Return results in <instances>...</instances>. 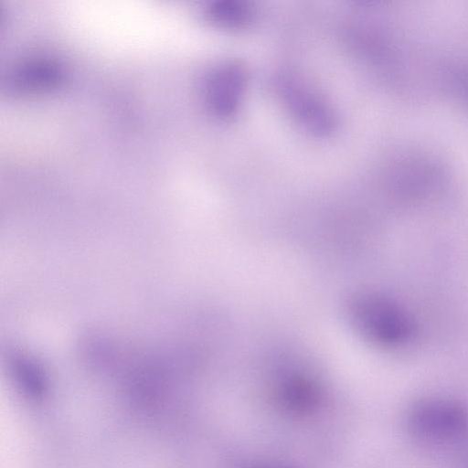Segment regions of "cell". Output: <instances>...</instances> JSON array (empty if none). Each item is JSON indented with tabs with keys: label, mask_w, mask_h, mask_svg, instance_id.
Returning <instances> with one entry per match:
<instances>
[{
	"label": "cell",
	"mask_w": 468,
	"mask_h": 468,
	"mask_svg": "<svg viewBox=\"0 0 468 468\" xmlns=\"http://www.w3.org/2000/svg\"><path fill=\"white\" fill-rule=\"evenodd\" d=\"M354 318L366 336L386 347L409 344L417 332L412 314L397 301L381 294H366L353 308Z\"/></svg>",
	"instance_id": "cell-1"
},
{
	"label": "cell",
	"mask_w": 468,
	"mask_h": 468,
	"mask_svg": "<svg viewBox=\"0 0 468 468\" xmlns=\"http://www.w3.org/2000/svg\"><path fill=\"white\" fill-rule=\"evenodd\" d=\"M410 429L420 439L436 442L458 440L468 431V417L459 404L442 399L418 403L410 413Z\"/></svg>",
	"instance_id": "cell-2"
},
{
	"label": "cell",
	"mask_w": 468,
	"mask_h": 468,
	"mask_svg": "<svg viewBox=\"0 0 468 468\" xmlns=\"http://www.w3.org/2000/svg\"><path fill=\"white\" fill-rule=\"evenodd\" d=\"M65 78L60 61L48 56H31L13 66L5 80L7 90L18 95L45 92L58 87Z\"/></svg>",
	"instance_id": "cell-3"
},
{
	"label": "cell",
	"mask_w": 468,
	"mask_h": 468,
	"mask_svg": "<svg viewBox=\"0 0 468 468\" xmlns=\"http://www.w3.org/2000/svg\"><path fill=\"white\" fill-rule=\"evenodd\" d=\"M243 80V72L236 65H226L212 72L206 83V98L210 108L222 115L235 111Z\"/></svg>",
	"instance_id": "cell-4"
},
{
	"label": "cell",
	"mask_w": 468,
	"mask_h": 468,
	"mask_svg": "<svg viewBox=\"0 0 468 468\" xmlns=\"http://www.w3.org/2000/svg\"><path fill=\"white\" fill-rule=\"evenodd\" d=\"M207 14L211 19L220 23L246 21L249 16L246 7L227 2L212 4L207 7Z\"/></svg>",
	"instance_id": "cell-5"
}]
</instances>
